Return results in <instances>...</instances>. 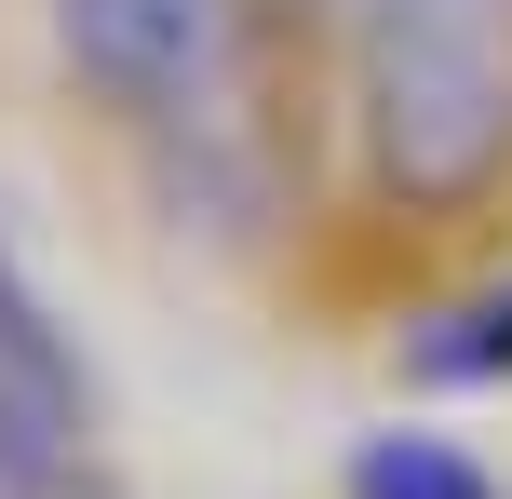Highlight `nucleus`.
Here are the masks:
<instances>
[{
    "label": "nucleus",
    "instance_id": "1",
    "mask_svg": "<svg viewBox=\"0 0 512 499\" xmlns=\"http://www.w3.org/2000/svg\"><path fill=\"white\" fill-rule=\"evenodd\" d=\"M337 149L391 230H472L512 189V0H351Z\"/></svg>",
    "mask_w": 512,
    "mask_h": 499
},
{
    "label": "nucleus",
    "instance_id": "2",
    "mask_svg": "<svg viewBox=\"0 0 512 499\" xmlns=\"http://www.w3.org/2000/svg\"><path fill=\"white\" fill-rule=\"evenodd\" d=\"M41 41L68 95L122 135H203L230 108L243 0H41Z\"/></svg>",
    "mask_w": 512,
    "mask_h": 499
},
{
    "label": "nucleus",
    "instance_id": "3",
    "mask_svg": "<svg viewBox=\"0 0 512 499\" xmlns=\"http://www.w3.org/2000/svg\"><path fill=\"white\" fill-rule=\"evenodd\" d=\"M0 499H108L95 486V365L68 311L0 230Z\"/></svg>",
    "mask_w": 512,
    "mask_h": 499
},
{
    "label": "nucleus",
    "instance_id": "4",
    "mask_svg": "<svg viewBox=\"0 0 512 499\" xmlns=\"http://www.w3.org/2000/svg\"><path fill=\"white\" fill-rule=\"evenodd\" d=\"M391 378H405V392H432V405H486V392H512V270H472V284L418 297L405 338H391Z\"/></svg>",
    "mask_w": 512,
    "mask_h": 499
},
{
    "label": "nucleus",
    "instance_id": "5",
    "mask_svg": "<svg viewBox=\"0 0 512 499\" xmlns=\"http://www.w3.org/2000/svg\"><path fill=\"white\" fill-rule=\"evenodd\" d=\"M337 499H512L486 459L459 446V432H432V419H391V432H364L351 459H337Z\"/></svg>",
    "mask_w": 512,
    "mask_h": 499
}]
</instances>
